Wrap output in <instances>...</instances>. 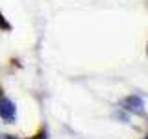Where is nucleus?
<instances>
[{
    "label": "nucleus",
    "mask_w": 148,
    "mask_h": 139,
    "mask_svg": "<svg viewBox=\"0 0 148 139\" xmlns=\"http://www.w3.org/2000/svg\"><path fill=\"white\" fill-rule=\"evenodd\" d=\"M145 139H148V137H145Z\"/></svg>",
    "instance_id": "39448f33"
},
{
    "label": "nucleus",
    "mask_w": 148,
    "mask_h": 139,
    "mask_svg": "<svg viewBox=\"0 0 148 139\" xmlns=\"http://www.w3.org/2000/svg\"><path fill=\"white\" fill-rule=\"evenodd\" d=\"M15 115H17L15 104L8 98H0V117L4 120H15Z\"/></svg>",
    "instance_id": "f03ea898"
},
{
    "label": "nucleus",
    "mask_w": 148,
    "mask_h": 139,
    "mask_svg": "<svg viewBox=\"0 0 148 139\" xmlns=\"http://www.w3.org/2000/svg\"><path fill=\"white\" fill-rule=\"evenodd\" d=\"M0 26L6 28V30H9V24H6V22H4V17H2V15H0Z\"/></svg>",
    "instance_id": "7ed1b4c3"
},
{
    "label": "nucleus",
    "mask_w": 148,
    "mask_h": 139,
    "mask_svg": "<svg viewBox=\"0 0 148 139\" xmlns=\"http://www.w3.org/2000/svg\"><path fill=\"white\" fill-rule=\"evenodd\" d=\"M0 139H15V137H11V136H2Z\"/></svg>",
    "instance_id": "20e7f679"
},
{
    "label": "nucleus",
    "mask_w": 148,
    "mask_h": 139,
    "mask_svg": "<svg viewBox=\"0 0 148 139\" xmlns=\"http://www.w3.org/2000/svg\"><path fill=\"white\" fill-rule=\"evenodd\" d=\"M122 108L132 111V113H143V111H145V102H143L141 96L132 95V96H128V98L122 102Z\"/></svg>",
    "instance_id": "f257e3e1"
}]
</instances>
